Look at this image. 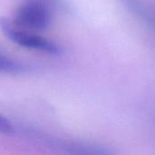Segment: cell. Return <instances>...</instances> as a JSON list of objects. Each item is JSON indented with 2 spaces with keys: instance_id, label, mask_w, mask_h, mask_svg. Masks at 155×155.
Returning <instances> with one entry per match:
<instances>
[{
  "instance_id": "6da1fadb",
  "label": "cell",
  "mask_w": 155,
  "mask_h": 155,
  "mask_svg": "<svg viewBox=\"0 0 155 155\" xmlns=\"http://www.w3.org/2000/svg\"><path fill=\"white\" fill-rule=\"evenodd\" d=\"M52 21L47 4L41 0H29L20 5L15 13V25L20 28L42 31Z\"/></svg>"
},
{
  "instance_id": "7a4b0ae2",
  "label": "cell",
  "mask_w": 155,
  "mask_h": 155,
  "mask_svg": "<svg viewBox=\"0 0 155 155\" xmlns=\"http://www.w3.org/2000/svg\"><path fill=\"white\" fill-rule=\"evenodd\" d=\"M0 28L8 39L20 46L52 54H57L61 52L59 45L53 41L19 29V27L5 17H0Z\"/></svg>"
},
{
  "instance_id": "3957f363",
  "label": "cell",
  "mask_w": 155,
  "mask_h": 155,
  "mask_svg": "<svg viewBox=\"0 0 155 155\" xmlns=\"http://www.w3.org/2000/svg\"><path fill=\"white\" fill-rule=\"evenodd\" d=\"M51 145L62 155H117L112 150L89 143L52 140Z\"/></svg>"
},
{
  "instance_id": "277c9868",
  "label": "cell",
  "mask_w": 155,
  "mask_h": 155,
  "mask_svg": "<svg viewBox=\"0 0 155 155\" xmlns=\"http://www.w3.org/2000/svg\"><path fill=\"white\" fill-rule=\"evenodd\" d=\"M137 19L155 31V5L146 0H120Z\"/></svg>"
},
{
  "instance_id": "5b68a950",
  "label": "cell",
  "mask_w": 155,
  "mask_h": 155,
  "mask_svg": "<svg viewBox=\"0 0 155 155\" xmlns=\"http://www.w3.org/2000/svg\"><path fill=\"white\" fill-rule=\"evenodd\" d=\"M25 66L0 52V73L17 74L25 71Z\"/></svg>"
},
{
  "instance_id": "8992f818",
  "label": "cell",
  "mask_w": 155,
  "mask_h": 155,
  "mask_svg": "<svg viewBox=\"0 0 155 155\" xmlns=\"http://www.w3.org/2000/svg\"><path fill=\"white\" fill-rule=\"evenodd\" d=\"M14 132V127L11 122L0 114V133L3 134H10Z\"/></svg>"
},
{
  "instance_id": "52a82bcc",
  "label": "cell",
  "mask_w": 155,
  "mask_h": 155,
  "mask_svg": "<svg viewBox=\"0 0 155 155\" xmlns=\"http://www.w3.org/2000/svg\"><path fill=\"white\" fill-rule=\"evenodd\" d=\"M43 2L46 3L47 5H52L54 7L60 9V10H64L66 11L68 9V5L65 2V0H42Z\"/></svg>"
}]
</instances>
